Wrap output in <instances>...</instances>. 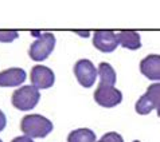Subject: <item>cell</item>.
<instances>
[{"label": "cell", "instance_id": "1", "mask_svg": "<svg viewBox=\"0 0 160 142\" xmlns=\"http://www.w3.org/2000/svg\"><path fill=\"white\" fill-rule=\"evenodd\" d=\"M52 122L41 114L24 115L20 121V130L30 138H44L52 131Z\"/></svg>", "mask_w": 160, "mask_h": 142}, {"label": "cell", "instance_id": "2", "mask_svg": "<svg viewBox=\"0 0 160 142\" xmlns=\"http://www.w3.org/2000/svg\"><path fill=\"white\" fill-rule=\"evenodd\" d=\"M37 35V39L31 43L28 55L32 60L35 62H42L44 59H47L50 54L52 52L55 47V36L50 32H44V34H34Z\"/></svg>", "mask_w": 160, "mask_h": 142}, {"label": "cell", "instance_id": "3", "mask_svg": "<svg viewBox=\"0 0 160 142\" xmlns=\"http://www.w3.org/2000/svg\"><path fill=\"white\" fill-rule=\"evenodd\" d=\"M41 99L39 90L34 86H22L12 92L11 102L14 107L22 111H27V110L34 109L38 105Z\"/></svg>", "mask_w": 160, "mask_h": 142}, {"label": "cell", "instance_id": "4", "mask_svg": "<svg viewBox=\"0 0 160 142\" xmlns=\"http://www.w3.org/2000/svg\"><path fill=\"white\" fill-rule=\"evenodd\" d=\"M74 75L79 82V85L89 88L96 83L98 70L89 59H79L74 64Z\"/></svg>", "mask_w": 160, "mask_h": 142}, {"label": "cell", "instance_id": "5", "mask_svg": "<svg viewBox=\"0 0 160 142\" xmlns=\"http://www.w3.org/2000/svg\"><path fill=\"white\" fill-rule=\"evenodd\" d=\"M93 95L94 101L102 107H114L122 101V92L114 86L98 85Z\"/></svg>", "mask_w": 160, "mask_h": 142}, {"label": "cell", "instance_id": "6", "mask_svg": "<svg viewBox=\"0 0 160 142\" xmlns=\"http://www.w3.org/2000/svg\"><path fill=\"white\" fill-rule=\"evenodd\" d=\"M30 79H31V86L37 87L38 90H41V88L43 90V88H50L54 85L55 75L50 67L37 64L31 69Z\"/></svg>", "mask_w": 160, "mask_h": 142}, {"label": "cell", "instance_id": "7", "mask_svg": "<svg viewBox=\"0 0 160 142\" xmlns=\"http://www.w3.org/2000/svg\"><path fill=\"white\" fill-rule=\"evenodd\" d=\"M118 44L117 34L113 31H96L93 35V46L101 52H113Z\"/></svg>", "mask_w": 160, "mask_h": 142}, {"label": "cell", "instance_id": "8", "mask_svg": "<svg viewBox=\"0 0 160 142\" xmlns=\"http://www.w3.org/2000/svg\"><path fill=\"white\" fill-rule=\"evenodd\" d=\"M140 71L151 81H160V55H147L140 62Z\"/></svg>", "mask_w": 160, "mask_h": 142}, {"label": "cell", "instance_id": "9", "mask_svg": "<svg viewBox=\"0 0 160 142\" xmlns=\"http://www.w3.org/2000/svg\"><path fill=\"white\" fill-rule=\"evenodd\" d=\"M26 81V71L19 67H11L0 73V87L19 86Z\"/></svg>", "mask_w": 160, "mask_h": 142}, {"label": "cell", "instance_id": "10", "mask_svg": "<svg viewBox=\"0 0 160 142\" xmlns=\"http://www.w3.org/2000/svg\"><path fill=\"white\" fill-rule=\"evenodd\" d=\"M118 43L128 50H139L141 47L140 35L136 31H121L117 34Z\"/></svg>", "mask_w": 160, "mask_h": 142}, {"label": "cell", "instance_id": "11", "mask_svg": "<svg viewBox=\"0 0 160 142\" xmlns=\"http://www.w3.org/2000/svg\"><path fill=\"white\" fill-rule=\"evenodd\" d=\"M98 75H100V85L114 86L116 83V71L106 62H101L98 64Z\"/></svg>", "mask_w": 160, "mask_h": 142}, {"label": "cell", "instance_id": "12", "mask_svg": "<svg viewBox=\"0 0 160 142\" xmlns=\"http://www.w3.org/2000/svg\"><path fill=\"white\" fill-rule=\"evenodd\" d=\"M68 142H96V134L93 130L86 127L75 129L68 135Z\"/></svg>", "mask_w": 160, "mask_h": 142}, {"label": "cell", "instance_id": "13", "mask_svg": "<svg viewBox=\"0 0 160 142\" xmlns=\"http://www.w3.org/2000/svg\"><path fill=\"white\" fill-rule=\"evenodd\" d=\"M144 95L147 97V99L149 101V103L152 105V107L156 109L158 115L160 117V83L149 85V87L147 88Z\"/></svg>", "mask_w": 160, "mask_h": 142}, {"label": "cell", "instance_id": "14", "mask_svg": "<svg viewBox=\"0 0 160 142\" xmlns=\"http://www.w3.org/2000/svg\"><path fill=\"white\" fill-rule=\"evenodd\" d=\"M97 142H124V140H122V137L118 133L109 131V133H106V134L102 135Z\"/></svg>", "mask_w": 160, "mask_h": 142}, {"label": "cell", "instance_id": "15", "mask_svg": "<svg viewBox=\"0 0 160 142\" xmlns=\"http://www.w3.org/2000/svg\"><path fill=\"white\" fill-rule=\"evenodd\" d=\"M19 34L16 31H0V42L3 43H11L15 39H18Z\"/></svg>", "mask_w": 160, "mask_h": 142}, {"label": "cell", "instance_id": "16", "mask_svg": "<svg viewBox=\"0 0 160 142\" xmlns=\"http://www.w3.org/2000/svg\"><path fill=\"white\" fill-rule=\"evenodd\" d=\"M6 125H7V118H6V115H4V113L0 110V131L6 127Z\"/></svg>", "mask_w": 160, "mask_h": 142}, {"label": "cell", "instance_id": "17", "mask_svg": "<svg viewBox=\"0 0 160 142\" xmlns=\"http://www.w3.org/2000/svg\"><path fill=\"white\" fill-rule=\"evenodd\" d=\"M11 142H34V141H32V138H30V137L23 135V137H16V138H14Z\"/></svg>", "mask_w": 160, "mask_h": 142}, {"label": "cell", "instance_id": "18", "mask_svg": "<svg viewBox=\"0 0 160 142\" xmlns=\"http://www.w3.org/2000/svg\"><path fill=\"white\" fill-rule=\"evenodd\" d=\"M133 142H140V141H133Z\"/></svg>", "mask_w": 160, "mask_h": 142}, {"label": "cell", "instance_id": "19", "mask_svg": "<svg viewBox=\"0 0 160 142\" xmlns=\"http://www.w3.org/2000/svg\"><path fill=\"white\" fill-rule=\"evenodd\" d=\"M0 142H3V141H2V140H0Z\"/></svg>", "mask_w": 160, "mask_h": 142}]
</instances>
